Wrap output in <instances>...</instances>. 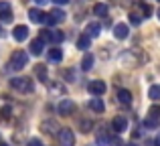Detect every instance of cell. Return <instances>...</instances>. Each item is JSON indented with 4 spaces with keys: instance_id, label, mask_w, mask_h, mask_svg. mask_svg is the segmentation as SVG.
<instances>
[{
    "instance_id": "1",
    "label": "cell",
    "mask_w": 160,
    "mask_h": 146,
    "mask_svg": "<svg viewBox=\"0 0 160 146\" xmlns=\"http://www.w3.org/2000/svg\"><path fill=\"white\" fill-rule=\"evenodd\" d=\"M27 63H28V53H24V51H14L10 55V67L12 69H24L27 67Z\"/></svg>"
},
{
    "instance_id": "2",
    "label": "cell",
    "mask_w": 160,
    "mask_h": 146,
    "mask_svg": "<svg viewBox=\"0 0 160 146\" xmlns=\"http://www.w3.org/2000/svg\"><path fill=\"white\" fill-rule=\"evenodd\" d=\"M10 85L14 87L16 91H20V93H31V91H32V83H31V79H27V77L10 79Z\"/></svg>"
},
{
    "instance_id": "3",
    "label": "cell",
    "mask_w": 160,
    "mask_h": 146,
    "mask_svg": "<svg viewBox=\"0 0 160 146\" xmlns=\"http://www.w3.org/2000/svg\"><path fill=\"white\" fill-rule=\"evenodd\" d=\"M112 130L118 132V134L126 132V130H128V118H126V116H122V114H118L116 118L112 120Z\"/></svg>"
},
{
    "instance_id": "4",
    "label": "cell",
    "mask_w": 160,
    "mask_h": 146,
    "mask_svg": "<svg viewBox=\"0 0 160 146\" xmlns=\"http://www.w3.org/2000/svg\"><path fill=\"white\" fill-rule=\"evenodd\" d=\"M59 142H61V146H73L75 144V134L69 128H61V132H59Z\"/></svg>"
},
{
    "instance_id": "5",
    "label": "cell",
    "mask_w": 160,
    "mask_h": 146,
    "mask_svg": "<svg viewBox=\"0 0 160 146\" xmlns=\"http://www.w3.org/2000/svg\"><path fill=\"white\" fill-rule=\"evenodd\" d=\"M57 110H59V114H63V116H71V114L75 112V103L71 102L69 98H63L61 102H59Z\"/></svg>"
},
{
    "instance_id": "6",
    "label": "cell",
    "mask_w": 160,
    "mask_h": 146,
    "mask_svg": "<svg viewBox=\"0 0 160 146\" xmlns=\"http://www.w3.org/2000/svg\"><path fill=\"white\" fill-rule=\"evenodd\" d=\"M41 41H51V43H61L63 41V33L59 31H41Z\"/></svg>"
},
{
    "instance_id": "7",
    "label": "cell",
    "mask_w": 160,
    "mask_h": 146,
    "mask_svg": "<svg viewBox=\"0 0 160 146\" xmlns=\"http://www.w3.org/2000/svg\"><path fill=\"white\" fill-rule=\"evenodd\" d=\"M87 89H89V93L91 95H102V93H106V83L103 81H99V79H95V81H91L89 85H87Z\"/></svg>"
},
{
    "instance_id": "8",
    "label": "cell",
    "mask_w": 160,
    "mask_h": 146,
    "mask_svg": "<svg viewBox=\"0 0 160 146\" xmlns=\"http://www.w3.org/2000/svg\"><path fill=\"white\" fill-rule=\"evenodd\" d=\"M12 37H14V41H18V43L27 41V39H28V27H24V24H18V27H14V31H12Z\"/></svg>"
},
{
    "instance_id": "9",
    "label": "cell",
    "mask_w": 160,
    "mask_h": 146,
    "mask_svg": "<svg viewBox=\"0 0 160 146\" xmlns=\"http://www.w3.org/2000/svg\"><path fill=\"white\" fill-rule=\"evenodd\" d=\"M65 12L63 10H59V8H55V10H51L47 14V24H55V23H63L65 20Z\"/></svg>"
},
{
    "instance_id": "10",
    "label": "cell",
    "mask_w": 160,
    "mask_h": 146,
    "mask_svg": "<svg viewBox=\"0 0 160 146\" xmlns=\"http://www.w3.org/2000/svg\"><path fill=\"white\" fill-rule=\"evenodd\" d=\"M41 130H43L45 134H49V136H55L57 130H61V128H59V124L55 122V120H47V122L41 124Z\"/></svg>"
},
{
    "instance_id": "11",
    "label": "cell",
    "mask_w": 160,
    "mask_h": 146,
    "mask_svg": "<svg viewBox=\"0 0 160 146\" xmlns=\"http://www.w3.org/2000/svg\"><path fill=\"white\" fill-rule=\"evenodd\" d=\"M28 18H31V23H47V14L41 12L39 8H31L28 10Z\"/></svg>"
},
{
    "instance_id": "12",
    "label": "cell",
    "mask_w": 160,
    "mask_h": 146,
    "mask_svg": "<svg viewBox=\"0 0 160 146\" xmlns=\"http://www.w3.org/2000/svg\"><path fill=\"white\" fill-rule=\"evenodd\" d=\"M99 33H102V24L89 23V24L85 27V31H83V35H87L89 39H93V37H99Z\"/></svg>"
},
{
    "instance_id": "13",
    "label": "cell",
    "mask_w": 160,
    "mask_h": 146,
    "mask_svg": "<svg viewBox=\"0 0 160 146\" xmlns=\"http://www.w3.org/2000/svg\"><path fill=\"white\" fill-rule=\"evenodd\" d=\"M128 33H130V28H128V24H126V23H120V24L113 27V35H116V39H120V41L126 39Z\"/></svg>"
},
{
    "instance_id": "14",
    "label": "cell",
    "mask_w": 160,
    "mask_h": 146,
    "mask_svg": "<svg viewBox=\"0 0 160 146\" xmlns=\"http://www.w3.org/2000/svg\"><path fill=\"white\" fill-rule=\"evenodd\" d=\"M10 18H12L10 4H8V2H0V20H2V23H8Z\"/></svg>"
},
{
    "instance_id": "15",
    "label": "cell",
    "mask_w": 160,
    "mask_h": 146,
    "mask_svg": "<svg viewBox=\"0 0 160 146\" xmlns=\"http://www.w3.org/2000/svg\"><path fill=\"white\" fill-rule=\"evenodd\" d=\"M43 49H45V41H41V39L31 41V55H41Z\"/></svg>"
},
{
    "instance_id": "16",
    "label": "cell",
    "mask_w": 160,
    "mask_h": 146,
    "mask_svg": "<svg viewBox=\"0 0 160 146\" xmlns=\"http://www.w3.org/2000/svg\"><path fill=\"white\" fill-rule=\"evenodd\" d=\"M35 75L39 77V81L47 83L49 81V73H47V65H37L35 67Z\"/></svg>"
},
{
    "instance_id": "17",
    "label": "cell",
    "mask_w": 160,
    "mask_h": 146,
    "mask_svg": "<svg viewBox=\"0 0 160 146\" xmlns=\"http://www.w3.org/2000/svg\"><path fill=\"white\" fill-rule=\"evenodd\" d=\"M118 99H120V103H124V106H130V103H132V93H130L128 89H120L118 91Z\"/></svg>"
},
{
    "instance_id": "18",
    "label": "cell",
    "mask_w": 160,
    "mask_h": 146,
    "mask_svg": "<svg viewBox=\"0 0 160 146\" xmlns=\"http://www.w3.org/2000/svg\"><path fill=\"white\" fill-rule=\"evenodd\" d=\"M89 108H91L93 112H98V114H102V112L106 110V108H103V102H102L99 98H91V99H89Z\"/></svg>"
},
{
    "instance_id": "19",
    "label": "cell",
    "mask_w": 160,
    "mask_h": 146,
    "mask_svg": "<svg viewBox=\"0 0 160 146\" xmlns=\"http://www.w3.org/2000/svg\"><path fill=\"white\" fill-rule=\"evenodd\" d=\"M93 61H95V57L91 55V53H87V55L83 57V61H81V69L83 71H89V69L93 67Z\"/></svg>"
},
{
    "instance_id": "20",
    "label": "cell",
    "mask_w": 160,
    "mask_h": 146,
    "mask_svg": "<svg viewBox=\"0 0 160 146\" xmlns=\"http://www.w3.org/2000/svg\"><path fill=\"white\" fill-rule=\"evenodd\" d=\"M79 130H81L83 134L91 132L93 130V122H91V120H81V122H79Z\"/></svg>"
},
{
    "instance_id": "21",
    "label": "cell",
    "mask_w": 160,
    "mask_h": 146,
    "mask_svg": "<svg viewBox=\"0 0 160 146\" xmlns=\"http://www.w3.org/2000/svg\"><path fill=\"white\" fill-rule=\"evenodd\" d=\"M89 43H91V39L87 35H81L77 39V49H89Z\"/></svg>"
},
{
    "instance_id": "22",
    "label": "cell",
    "mask_w": 160,
    "mask_h": 146,
    "mask_svg": "<svg viewBox=\"0 0 160 146\" xmlns=\"http://www.w3.org/2000/svg\"><path fill=\"white\" fill-rule=\"evenodd\" d=\"M148 98L150 99H154V102H158L160 99V85H152L148 89Z\"/></svg>"
},
{
    "instance_id": "23",
    "label": "cell",
    "mask_w": 160,
    "mask_h": 146,
    "mask_svg": "<svg viewBox=\"0 0 160 146\" xmlns=\"http://www.w3.org/2000/svg\"><path fill=\"white\" fill-rule=\"evenodd\" d=\"M93 14L95 16H106L108 14V6L106 4H95L93 6Z\"/></svg>"
},
{
    "instance_id": "24",
    "label": "cell",
    "mask_w": 160,
    "mask_h": 146,
    "mask_svg": "<svg viewBox=\"0 0 160 146\" xmlns=\"http://www.w3.org/2000/svg\"><path fill=\"white\" fill-rule=\"evenodd\" d=\"M148 118L158 122V120H160V106H152V108H150V110H148Z\"/></svg>"
},
{
    "instance_id": "25",
    "label": "cell",
    "mask_w": 160,
    "mask_h": 146,
    "mask_svg": "<svg viewBox=\"0 0 160 146\" xmlns=\"http://www.w3.org/2000/svg\"><path fill=\"white\" fill-rule=\"evenodd\" d=\"M49 59L51 61H61L63 59V51L61 49H51V51H49Z\"/></svg>"
},
{
    "instance_id": "26",
    "label": "cell",
    "mask_w": 160,
    "mask_h": 146,
    "mask_svg": "<svg viewBox=\"0 0 160 146\" xmlns=\"http://www.w3.org/2000/svg\"><path fill=\"white\" fill-rule=\"evenodd\" d=\"M98 144H108V136L103 130H98Z\"/></svg>"
},
{
    "instance_id": "27",
    "label": "cell",
    "mask_w": 160,
    "mask_h": 146,
    "mask_svg": "<svg viewBox=\"0 0 160 146\" xmlns=\"http://www.w3.org/2000/svg\"><path fill=\"white\" fill-rule=\"evenodd\" d=\"M130 23L138 27V24L142 23V16H140V14H136V12H132V14H130Z\"/></svg>"
},
{
    "instance_id": "28",
    "label": "cell",
    "mask_w": 160,
    "mask_h": 146,
    "mask_svg": "<svg viewBox=\"0 0 160 146\" xmlns=\"http://www.w3.org/2000/svg\"><path fill=\"white\" fill-rule=\"evenodd\" d=\"M10 112H12V108L10 106H6L2 112H0V120H8V116H10Z\"/></svg>"
},
{
    "instance_id": "29",
    "label": "cell",
    "mask_w": 160,
    "mask_h": 146,
    "mask_svg": "<svg viewBox=\"0 0 160 146\" xmlns=\"http://www.w3.org/2000/svg\"><path fill=\"white\" fill-rule=\"evenodd\" d=\"M156 126H158L156 120H150V118H146V120H144V128H156Z\"/></svg>"
},
{
    "instance_id": "30",
    "label": "cell",
    "mask_w": 160,
    "mask_h": 146,
    "mask_svg": "<svg viewBox=\"0 0 160 146\" xmlns=\"http://www.w3.org/2000/svg\"><path fill=\"white\" fill-rule=\"evenodd\" d=\"M142 12H144V14H146V16H148V14H150V12H152V8H150V6H148V4H142ZM146 16H144V18H146Z\"/></svg>"
},
{
    "instance_id": "31",
    "label": "cell",
    "mask_w": 160,
    "mask_h": 146,
    "mask_svg": "<svg viewBox=\"0 0 160 146\" xmlns=\"http://www.w3.org/2000/svg\"><path fill=\"white\" fill-rule=\"evenodd\" d=\"M28 146H41V140H39V138H31V142H28Z\"/></svg>"
},
{
    "instance_id": "32",
    "label": "cell",
    "mask_w": 160,
    "mask_h": 146,
    "mask_svg": "<svg viewBox=\"0 0 160 146\" xmlns=\"http://www.w3.org/2000/svg\"><path fill=\"white\" fill-rule=\"evenodd\" d=\"M53 2H55V4H67L69 0H53Z\"/></svg>"
},
{
    "instance_id": "33",
    "label": "cell",
    "mask_w": 160,
    "mask_h": 146,
    "mask_svg": "<svg viewBox=\"0 0 160 146\" xmlns=\"http://www.w3.org/2000/svg\"><path fill=\"white\" fill-rule=\"evenodd\" d=\"M154 144H156V146H160V134L156 136V140H154Z\"/></svg>"
},
{
    "instance_id": "34",
    "label": "cell",
    "mask_w": 160,
    "mask_h": 146,
    "mask_svg": "<svg viewBox=\"0 0 160 146\" xmlns=\"http://www.w3.org/2000/svg\"><path fill=\"white\" fill-rule=\"evenodd\" d=\"M35 2H37V4H45V2H47V0H35Z\"/></svg>"
},
{
    "instance_id": "35",
    "label": "cell",
    "mask_w": 160,
    "mask_h": 146,
    "mask_svg": "<svg viewBox=\"0 0 160 146\" xmlns=\"http://www.w3.org/2000/svg\"><path fill=\"white\" fill-rule=\"evenodd\" d=\"M126 4H134V0H126Z\"/></svg>"
},
{
    "instance_id": "36",
    "label": "cell",
    "mask_w": 160,
    "mask_h": 146,
    "mask_svg": "<svg viewBox=\"0 0 160 146\" xmlns=\"http://www.w3.org/2000/svg\"><path fill=\"white\" fill-rule=\"evenodd\" d=\"M0 35H2V27H0Z\"/></svg>"
},
{
    "instance_id": "37",
    "label": "cell",
    "mask_w": 160,
    "mask_h": 146,
    "mask_svg": "<svg viewBox=\"0 0 160 146\" xmlns=\"http://www.w3.org/2000/svg\"><path fill=\"white\" fill-rule=\"evenodd\" d=\"M128 146H136V144H128Z\"/></svg>"
},
{
    "instance_id": "38",
    "label": "cell",
    "mask_w": 160,
    "mask_h": 146,
    "mask_svg": "<svg viewBox=\"0 0 160 146\" xmlns=\"http://www.w3.org/2000/svg\"><path fill=\"white\" fill-rule=\"evenodd\" d=\"M158 18H160V10H158Z\"/></svg>"
}]
</instances>
